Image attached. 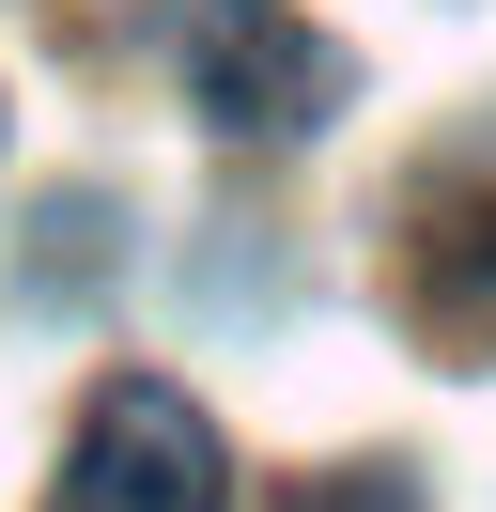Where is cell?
I'll return each mask as SVG.
<instances>
[{"label": "cell", "mask_w": 496, "mask_h": 512, "mask_svg": "<svg viewBox=\"0 0 496 512\" xmlns=\"http://www.w3.org/2000/svg\"><path fill=\"white\" fill-rule=\"evenodd\" d=\"M295 512H403V481H326V497H295Z\"/></svg>", "instance_id": "4"}, {"label": "cell", "mask_w": 496, "mask_h": 512, "mask_svg": "<svg viewBox=\"0 0 496 512\" xmlns=\"http://www.w3.org/2000/svg\"><path fill=\"white\" fill-rule=\"evenodd\" d=\"M403 326L465 373H496V202H434L403 233Z\"/></svg>", "instance_id": "3"}, {"label": "cell", "mask_w": 496, "mask_h": 512, "mask_svg": "<svg viewBox=\"0 0 496 512\" xmlns=\"http://www.w3.org/2000/svg\"><path fill=\"white\" fill-rule=\"evenodd\" d=\"M217 481H233L217 419L186 388H155V373H109L78 450H62V481H47V512H217Z\"/></svg>", "instance_id": "1"}, {"label": "cell", "mask_w": 496, "mask_h": 512, "mask_svg": "<svg viewBox=\"0 0 496 512\" xmlns=\"http://www.w3.org/2000/svg\"><path fill=\"white\" fill-rule=\"evenodd\" d=\"M186 94L233 140H310L341 109V47L295 32L279 0H202V16H186Z\"/></svg>", "instance_id": "2"}]
</instances>
